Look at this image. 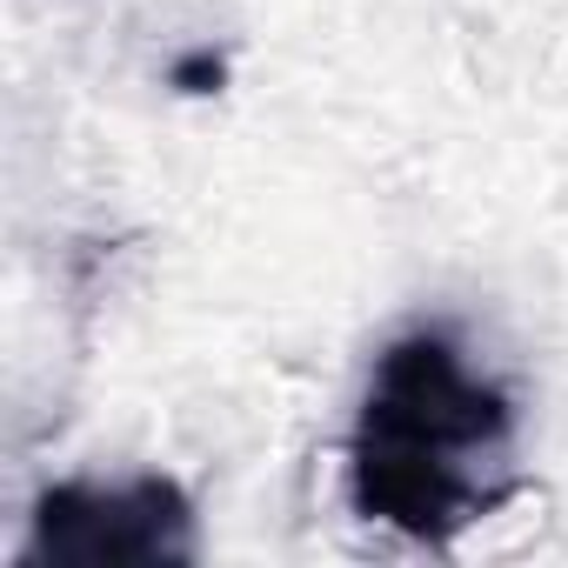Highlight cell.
<instances>
[{
    "mask_svg": "<svg viewBox=\"0 0 568 568\" xmlns=\"http://www.w3.org/2000/svg\"><path fill=\"white\" fill-rule=\"evenodd\" d=\"M515 402L481 382L455 335L415 328L382 348L362 422L348 435V495L408 541H455L515 488Z\"/></svg>",
    "mask_w": 568,
    "mask_h": 568,
    "instance_id": "6da1fadb",
    "label": "cell"
},
{
    "mask_svg": "<svg viewBox=\"0 0 568 568\" xmlns=\"http://www.w3.org/2000/svg\"><path fill=\"white\" fill-rule=\"evenodd\" d=\"M181 94H214L221 81H227V68H221V54H187V61H174V74H168Z\"/></svg>",
    "mask_w": 568,
    "mask_h": 568,
    "instance_id": "3957f363",
    "label": "cell"
},
{
    "mask_svg": "<svg viewBox=\"0 0 568 568\" xmlns=\"http://www.w3.org/2000/svg\"><path fill=\"white\" fill-rule=\"evenodd\" d=\"M28 568H174L194 561V501L168 475L134 481H54L34 501L21 548Z\"/></svg>",
    "mask_w": 568,
    "mask_h": 568,
    "instance_id": "7a4b0ae2",
    "label": "cell"
}]
</instances>
